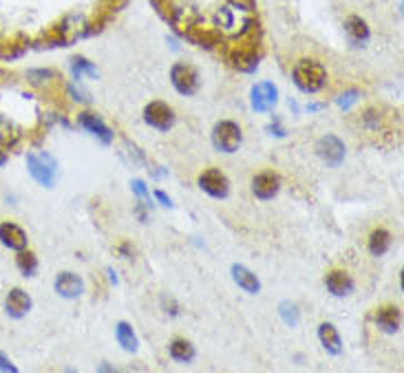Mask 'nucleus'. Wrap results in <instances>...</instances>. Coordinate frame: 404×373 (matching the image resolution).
Returning <instances> with one entry per match:
<instances>
[{
	"instance_id": "2f4dec72",
	"label": "nucleus",
	"mask_w": 404,
	"mask_h": 373,
	"mask_svg": "<svg viewBox=\"0 0 404 373\" xmlns=\"http://www.w3.org/2000/svg\"><path fill=\"white\" fill-rule=\"evenodd\" d=\"M155 197H157L159 201H162L164 206H168V208L173 206V201H170V197H166V193H162V190H157V193H155Z\"/></svg>"
},
{
	"instance_id": "0eeeda50",
	"label": "nucleus",
	"mask_w": 404,
	"mask_h": 373,
	"mask_svg": "<svg viewBox=\"0 0 404 373\" xmlns=\"http://www.w3.org/2000/svg\"><path fill=\"white\" fill-rule=\"evenodd\" d=\"M199 188L215 199H226L230 195V181L217 168H208L199 175Z\"/></svg>"
},
{
	"instance_id": "5701e85b",
	"label": "nucleus",
	"mask_w": 404,
	"mask_h": 373,
	"mask_svg": "<svg viewBox=\"0 0 404 373\" xmlns=\"http://www.w3.org/2000/svg\"><path fill=\"white\" fill-rule=\"evenodd\" d=\"M345 31H347V36L352 38L356 45H360V42H367L369 40V27L363 18H358V16H349L347 18V23H345Z\"/></svg>"
},
{
	"instance_id": "6e6552de",
	"label": "nucleus",
	"mask_w": 404,
	"mask_h": 373,
	"mask_svg": "<svg viewBox=\"0 0 404 373\" xmlns=\"http://www.w3.org/2000/svg\"><path fill=\"white\" fill-rule=\"evenodd\" d=\"M345 144L338 140L336 135H325L318 140L316 144V153L318 157L323 159V162L327 166H332V168H338L340 164H343V159H345Z\"/></svg>"
},
{
	"instance_id": "ddd939ff",
	"label": "nucleus",
	"mask_w": 404,
	"mask_h": 373,
	"mask_svg": "<svg viewBox=\"0 0 404 373\" xmlns=\"http://www.w3.org/2000/svg\"><path fill=\"white\" fill-rule=\"evenodd\" d=\"M56 292L62 296V298H69V301H73V298H78L82 292H84V283L78 274L73 272H60L56 276Z\"/></svg>"
},
{
	"instance_id": "1a4fd4ad",
	"label": "nucleus",
	"mask_w": 404,
	"mask_h": 373,
	"mask_svg": "<svg viewBox=\"0 0 404 373\" xmlns=\"http://www.w3.org/2000/svg\"><path fill=\"white\" fill-rule=\"evenodd\" d=\"M250 100H252V109L257 113H268L272 111L276 102H279V91L272 82H261V84H254L252 87V93H250Z\"/></svg>"
},
{
	"instance_id": "7c9ffc66",
	"label": "nucleus",
	"mask_w": 404,
	"mask_h": 373,
	"mask_svg": "<svg viewBox=\"0 0 404 373\" xmlns=\"http://www.w3.org/2000/svg\"><path fill=\"white\" fill-rule=\"evenodd\" d=\"M0 371H12V373H16L18 369L12 365V362H9V358L3 354V351H0Z\"/></svg>"
},
{
	"instance_id": "9d476101",
	"label": "nucleus",
	"mask_w": 404,
	"mask_h": 373,
	"mask_svg": "<svg viewBox=\"0 0 404 373\" xmlns=\"http://www.w3.org/2000/svg\"><path fill=\"white\" fill-rule=\"evenodd\" d=\"M279 190H281V179L274 173H261L252 179V193L261 201L274 199L276 195H279Z\"/></svg>"
},
{
	"instance_id": "6ab92c4d",
	"label": "nucleus",
	"mask_w": 404,
	"mask_h": 373,
	"mask_svg": "<svg viewBox=\"0 0 404 373\" xmlns=\"http://www.w3.org/2000/svg\"><path fill=\"white\" fill-rule=\"evenodd\" d=\"M82 34H84V20L78 18V16H71V18H67L65 23L60 25L58 42L62 47H67V45H71V42H76Z\"/></svg>"
},
{
	"instance_id": "4be33fe9",
	"label": "nucleus",
	"mask_w": 404,
	"mask_h": 373,
	"mask_svg": "<svg viewBox=\"0 0 404 373\" xmlns=\"http://www.w3.org/2000/svg\"><path fill=\"white\" fill-rule=\"evenodd\" d=\"M391 248V232L385 228H376L369 237V252L374 257H385Z\"/></svg>"
},
{
	"instance_id": "39448f33",
	"label": "nucleus",
	"mask_w": 404,
	"mask_h": 373,
	"mask_svg": "<svg viewBox=\"0 0 404 373\" xmlns=\"http://www.w3.org/2000/svg\"><path fill=\"white\" fill-rule=\"evenodd\" d=\"M170 82H173L177 93L182 95H195L199 91V73L186 62H179V65L170 69Z\"/></svg>"
},
{
	"instance_id": "f8f14e48",
	"label": "nucleus",
	"mask_w": 404,
	"mask_h": 373,
	"mask_svg": "<svg viewBox=\"0 0 404 373\" xmlns=\"http://www.w3.org/2000/svg\"><path fill=\"white\" fill-rule=\"evenodd\" d=\"M325 287H327V292L332 294V296H338V298H345L354 292V279L349 276L347 272L343 270H334V272H329L325 276Z\"/></svg>"
},
{
	"instance_id": "f257e3e1",
	"label": "nucleus",
	"mask_w": 404,
	"mask_h": 373,
	"mask_svg": "<svg viewBox=\"0 0 404 373\" xmlns=\"http://www.w3.org/2000/svg\"><path fill=\"white\" fill-rule=\"evenodd\" d=\"M215 20H217L219 31H223L226 36H246L252 29L250 9L243 7L241 3H232V5L221 7Z\"/></svg>"
},
{
	"instance_id": "f03ea898",
	"label": "nucleus",
	"mask_w": 404,
	"mask_h": 373,
	"mask_svg": "<svg viewBox=\"0 0 404 373\" xmlns=\"http://www.w3.org/2000/svg\"><path fill=\"white\" fill-rule=\"evenodd\" d=\"M292 80L303 93H318L327 84V69L316 60H299L292 69Z\"/></svg>"
},
{
	"instance_id": "c756f323",
	"label": "nucleus",
	"mask_w": 404,
	"mask_h": 373,
	"mask_svg": "<svg viewBox=\"0 0 404 373\" xmlns=\"http://www.w3.org/2000/svg\"><path fill=\"white\" fill-rule=\"evenodd\" d=\"M133 193L140 197V199H146V201H151V195H148V190H146V186H144V181L142 179H135L133 181Z\"/></svg>"
},
{
	"instance_id": "412c9836",
	"label": "nucleus",
	"mask_w": 404,
	"mask_h": 373,
	"mask_svg": "<svg viewBox=\"0 0 404 373\" xmlns=\"http://www.w3.org/2000/svg\"><path fill=\"white\" fill-rule=\"evenodd\" d=\"M168 354H170V358H173V360L182 362V365H190V362H193L195 356H197V349H195L193 343H188V340L175 338L173 343H170V347H168Z\"/></svg>"
},
{
	"instance_id": "4468645a",
	"label": "nucleus",
	"mask_w": 404,
	"mask_h": 373,
	"mask_svg": "<svg viewBox=\"0 0 404 373\" xmlns=\"http://www.w3.org/2000/svg\"><path fill=\"white\" fill-rule=\"evenodd\" d=\"M78 124L82 126V129H87L91 135L98 137L100 142H104V144H111L113 142V131L100 120L98 115H93V113H80L78 115Z\"/></svg>"
},
{
	"instance_id": "cd10ccee",
	"label": "nucleus",
	"mask_w": 404,
	"mask_h": 373,
	"mask_svg": "<svg viewBox=\"0 0 404 373\" xmlns=\"http://www.w3.org/2000/svg\"><path fill=\"white\" fill-rule=\"evenodd\" d=\"M279 314H281V318L285 321V325H287V327H296V325L301 323V314H299V309H296V305H294V303H290V301L281 303Z\"/></svg>"
},
{
	"instance_id": "dca6fc26",
	"label": "nucleus",
	"mask_w": 404,
	"mask_h": 373,
	"mask_svg": "<svg viewBox=\"0 0 404 373\" xmlns=\"http://www.w3.org/2000/svg\"><path fill=\"white\" fill-rule=\"evenodd\" d=\"M374 321H376V325L382 329V332L396 334V332H400L402 314H400V309H398V307L387 305V307H380V309H378L376 316H374Z\"/></svg>"
},
{
	"instance_id": "aec40b11",
	"label": "nucleus",
	"mask_w": 404,
	"mask_h": 373,
	"mask_svg": "<svg viewBox=\"0 0 404 373\" xmlns=\"http://www.w3.org/2000/svg\"><path fill=\"white\" fill-rule=\"evenodd\" d=\"M232 279H235V283L243 292H248V294L261 292V281L257 279V274L250 272L248 268H243V265H232Z\"/></svg>"
},
{
	"instance_id": "2eb2a0df",
	"label": "nucleus",
	"mask_w": 404,
	"mask_h": 373,
	"mask_svg": "<svg viewBox=\"0 0 404 373\" xmlns=\"http://www.w3.org/2000/svg\"><path fill=\"white\" fill-rule=\"evenodd\" d=\"M31 298L27 292H23L20 287H16V290H12L7 294V301H5V309H7V314L12 316V318H23L29 314V309H31Z\"/></svg>"
},
{
	"instance_id": "a878e982",
	"label": "nucleus",
	"mask_w": 404,
	"mask_h": 373,
	"mask_svg": "<svg viewBox=\"0 0 404 373\" xmlns=\"http://www.w3.org/2000/svg\"><path fill=\"white\" fill-rule=\"evenodd\" d=\"M27 80L29 84H34V87H45L51 80H58V73L49 71V69H31L27 71Z\"/></svg>"
},
{
	"instance_id": "c85d7f7f",
	"label": "nucleus",
	"mask_w": 404,
	"mask_h": 373,
	"mask_svg": "<svg viewBox=\"0 0 404 373\" xmlns=\"http://www.w3.org/2000/svg\"><path fill=\"white\" fill-rule=\"evenodd\" d=\"M358 95H360V91H356V89L343 93V95L338 98V106H340V109H345V111H347L354 102H358Z\"/></svg>"
},
{
	"instance_id": "7ed1b4c3",
	"label": "nucleus",
	"mask_w": 404,
	"mask_h": 373,
	"mask_svg": "<svg viewBox=\"0 0 404 373\" xmlns=\"http://www.w3.org/2000/svg\"><path fill=\"white\" fill-rule=\"evenodd\" d=\"M27 168L31 177L45 188H53L58 179V162L49 153H29L27 155Z\"/></svg>"
},
{
	"instance_id": "393cba45",
	"label": "nucleus",
	"mask_w": 404,
	"mask_h": 373,
	"mask_svg": "<svg viewBox=\"0 0 404 373\" xmlns=\"http://www.w3.org/2000/svg\"><path fill=\"white\" fill-rule=\"evenodd\" d=\"M16 265H18V270L23 272V276H34L38 272V259H36V254L29 252V250L18 252Z\"/></svg>"
},
{
	"instance_id": "bb28decb",
	"label": "nucleus",
	"mask_w": 404,
	"mask_h": 373,
	"mask_svg": "<svg viewBox=\"0 0 404 373\" xmlns=\"http://www.w3.org/2000/svg\"><path fill=\"white\" fill-rule=\"evenodd\" d=\"M71 69H73V76H76V80H80L84 73H87L89 78H98V69H95L87 58H73L71 60Z\"/></svg>"
},
{
	"instance_id": "423d86ee",
	"label": "nucleus",
	"mask_w": 404,
	"mask_h": 373,
	"mask_svg": "<svg viewBox=\"0 0 404 373\" xmlns=\"http://www.w3.org/2000/svg\"><path fill=\"white\" fill-rule=\"evenodd\" d=\"M175 111L170 109V106L166 102H151V104H146V109H144V122L148 126H153V129L157 131H170L175 126Z\"/></svg>"
},
{
	"instance_id": "20e7f679",
	"label": "nucleus",
	"mask_w": 404,
	"mask_h": 373,
	"mask_svg": "<svg viewBox=\"0 0 404 373\" xmlns=\"http://www.w3.org/2000/svg\"><path fill=\"white\" fill-rule=\"evenodd\" d=\"M241 142H243V133L237 122L223 120L212 129V144L221 153H237Z\"/></svg>"
},
{
	"instance_id": "473e14b6",
	"label": "nucleus",
	"mask_w": 404,
	"mask_h": 373,
	"mask_svg": "<svg viewBox=\"0 0 404 373\" xmlns=\"http://www.w3.org/2000/svg\"><path fill=\"white\" fill-rule=\"evenodd\" d=\"M7 164V151H5V146L0 144V166H5Z\"/></svg>"
},
{
	"instance_id": "f3484780",
	"label": "nucleus",
	"mask_w": 404,
	"mask_h": 373,
	"mask_svg": "<svg viewBox=\"0 0 404 373\" xmlns=\"http://www.w3.org/2000/svg\"><path fill=\"white\" fill-rule=\"evenodd\" d=\"M230 62H232V67L235 69L250 73V71H254L259 67V51L254 47H239V49L232 51Z\"/></svg>"
},
{
	"instance_id": "9b49d317",
	"label": "nucleus",
	"mask_w": 404,
	"mask_h": 373,
	"mask_svg": "<svg viewBox=\"0 0 404 373\" xmlns=\"http://www.w3.org/2000/svg\"><path fill=\"white\" fill-rule=\"evenodd\" d=\"M0 243L5 245V248L14 250V252H20V250H27V232L16 226V223L7 221V223H0Z\"/></svg>"
},
{
	"instance_id": "b1692460",
	"label": "nucleus",
	"mask_w": 404,
	"mask_h": 373,
	"mask_svg": "<svg viewBox=\"0 0 404 373\" xmlns=\"http://www.w3.org/2000/svg\"><path fill=\"white\" fill-rule=\"evenodd\" d=\"M115 338H118V343L122 345L124 351H131V354H135L137 351V336L133 332V327L129 323H118L115 325Z\"/></svg>"
},
{
	"instance_id": "a211bd4d",
	"label": "nucleus",
	"mask_w": 404,
	"mask_h": 373,
	"mask_svg": "<svg viewBox=\"0 0 404 373\" xmlns=\"http://www.w3.org/2000/svg\"><path fill=\"white\" fill-rule=\"evenodd\" d=\"M318 340H321V345L327 354H332V356L343 354V340H340L338 329L332 323H323L318 327Z\"/></svg>"
}]
</instances>
